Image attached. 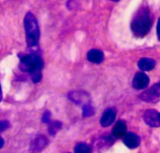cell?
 <instances>
[{"mask_svg": "<svg viewBox=\"0 0 160 153\" xmlns=\"http://www.w3.org/2000/svg\"><path fill=\"white\" fill-rule=\"evenodd\" d=\"M62 127V123L60 122H52L50 125H49V128H48V131H49V134L51 136H54Z\"/></svg>", "mask_w": 160, "mask_h": 153, "instance_id": "cell-15", "label": "cell"}, {"mask_svg": "<svg viewBox=\"0 0 160 153\" xmlns=\"http://www.w3.org/2000/svg\"><path fill=\"white\" fill-rule=\"evenodd\" d=\"M42 65H43V63H42L41 58L36 53L23 56L21 59V63H20L21 70L30 73L31 79L33 82L35 83L39 82L42 78V75H41Z\"/></svg>", "mask_w": 160, "mask_h": 153, "instance_id": "cell-2", "label": "cell"}, {"mask_svg": "<svg viewBox=\"0 0 160 153\" xmlns=\"http://www.w3.org/2000/svg\"><path fill=\"white\" fill-rule=\"evenodd\" d=\"M94 113H95L94 108H93L89 103H88V104H85L84 106H82V116H83L84 118L90 117V116H92Z\"/></svg>", "mask_w": 160, "mask_h": 153, "instance_id": "cell-16", "label": "cell"}, {"mask_svg": "<svg viewBox=\"0 0 160 153\" xmlns=\"http://www.w3.org/2000/svg\"><path fill=\"white\" fill-rule=\"evenodd\" d=\"M3 146H4V140H3V138L0 136V149H1Z\"/></svg>", "mask_w": 160, "mask_h": 153, "instance_id": "cell-19", "label": "cell"}, {"mask_svg": "<svg viewBox=\"0 0 160 153\" xmlns=\"http://www.w3.org/2000/svg\"><path fill=\"white\" fill-rule=\"evenodd\" d=\"M9 127V122L8 121H0V133L7 130Z\"/></svg>", "mask_w": 160, "mask_h": 153, "instance_id": "cell-18", "label": "cell"}, {"mask_svg": "<svg viewBox=\"0 0 160 153\" xmlns=\"http://www.w3.org/2000/svg\"><path fill=\"white\" fill-rule=\"evenodd\" d=\"M87 59L91 63L100 64L103 61V59H104V55H103V52L101 50L94 49V50H91L87 53Z\"/></svg>", "mask_w": 160, "mask_h": 153, "instance_id": "cell-12", "label": "cell"}, {"mask_svg": "<svg viewBox=\"0 0 160 153\" xmlns=\"http://www.w3.org/2000/svg\"><path fill=\"white\" fill-rule=\"evenodd\" d=\"M149 78L144 73H137L133 79V87L136 90H142L146 88L149 84Z\"/></svg>", "mask_w": 160, "mask_h": 153, "instance_id": "cell-8", "label": "cell"}, {"mask_svg": "<svg viewBox=\"0 0 160 153\" xmlns=\"http://www.w3.org/2000/svg\"><path fill=\"white\" fill-rule=\"evenodd\" d=\"M152 25V17L148 7H141L134 15L131 22V29L135 36L142 37L148 34Z\"/></svg>", "mask_w": 160, "mask_h": 153, "instance_id": "cell-1", "label": "cell"}, {"mask_svg": "<svg viewBox=\"0 0 160 153\" xmlns=\"http://www.w3.org/2000/svg\"><path fill=\"white\" fill-rule=\"evenodd\" d=\"M143 121L151 127H159L160 114L155 109H148L143 114Z\"/></svg>", "mask_w": 160, "mask_h": 153, "instance_id": "cell-5", "label": "cell"}, {"mask_svg": "<svg viewBox=\"0 0 160 153\" xmlns=\"http://www.w3.org/2000/svg\"><path fill=\"white\" fill-rule=\"evenodd\" d=\"M68 98L77 105L84 106L90 102V96L83 91H74L68 93Z\"/></svg>", "mask_w": 160, "mask_h": 153, "instance_id": "cell-7", "label": "cell"}, {"mask_svg": "<svg viewBox=\"0 0 160 153\" xmlns=\"http://www.w3.org/2000/svg\"><path fill=\"white\" fill-rule=\"evenodd\" d=\"M114 1H115V0H114Z\"/></svg>", "mask_w": 160, "mask_h": 153, "instance_id": "cell-21", "label": "cell"}, {"mask_svg": "<svg viewBox=\"0 0 160 153\" xmlns=\"http://www.w3.org/2000/svg\"><path fill=\"white\" fill-rule=\"evenodd\" d=\"M2 99V91H1V86H0V101Z\"/></svg>", "mask_w": 160, "mask_h": 153, "instance_id": "cell-20", "label": "cell"}, {"mask_svg": "<svg viewBox=\"0 0 160 153\" xmlns=\"http://www.w3.org/2000/svg\"><path fill=\"white\" fill-rule=\"evenodd\" d=\"M124 143L128 149H136L141 143V138L134 133H127L124 136Z\"/></svg>", "mask_w": 160, "mask_h": 153, "instance_id": "cell-10", "label": "cell"}, {"mask_svg": "<svg viewBox=\"0 0 160 153\" xmlns=\"http://www.w3.org/2000/svg\"><path fill=\"white\" fill-rule=\"evenodd\" d=\"M140 99L147 103H157L160 99V84L156 83L149 90H146L140 95Z\"/></svg>", "mask_w": 160, "mask_h": 153, "instance_id": "cell-4", "label": "cell"}, {"mask_svg": "<svg viewBox=\"0 0 160 153\" xmlns=\"http://www.w3.org/2000/svg\"><path fill=\"white\" fill-rule=\"evenodd\" d=\"M24 29L26 34V43L29 47H34L38 44L39 39L38 23L33 13L28 12L24 17Z\"/></svg>", "mask_w": 160, "mask_h": 153, "instance_id": "cell-3", "label": "cell"}, {"mask_svg": "<svg viewBox=\"0 0 160 153\" xmlns=\"http://www.w3.org/2000/svg\"><path fill=\"white\" fill-rule=\"evenodd\" d=\"M112 136L115 138H121L127 134V124L124 121H118L112 128Z\"/></svg>", "mask_w": 160, "mask_h": 153, "instance_id": "cell-11", "label": "cell"}, {"mask_svg": "<svg viewBox=\"0 0 160 153\" xmlns=\"http://www.w3.org/2000/svg\"><path fill=\"white\" fill-rule=\"evenodd\" d=\"M115 118H116L115 109L114 108H109L102 115V117L100 119V124L102 125V127H108L114 122Z\"/></svg>", "mask_w": 160, "mask_h": 153, "instance_id": "cell-9", "label": "cell"}, {"mask_svg": "<svg viewBox=\"0 0 160 153\" xmlns=\"http://www.w3.org/2000/svg\"><path fill=\"white\" fill-rule=\"evenodd\" d=\"M155 65H156V62H155V60H153L151 58H142L138 63L139 68L142 71L152 70L155 67Z\"/></svg>", "mask_w": 160, "mask_h": 153, "instance_id": "cell-13", "label": "cell"}, {"mask_svg": "<svg viewBox=\"0 0 160 153\" xmlns=\"http://www.w3.org/2000/svg\"><path fill=\"white\" fill-rule=\"evenodd\" d=\"M50 121H51V112L47 110L44 112V114L42 116V122L44 123H48V122H50Z\"/></svg>", "mask_w": 160, "mask_h": 153, "instance_id": "cell-17", "label": "cell"}, {"mask_svg": "<svg viewBox=\"0 0 160 153\" xmlns=\"http://www.w3.org/2000/svg\"><path fill=\"white\" fill-rule=\"evenodd\" d=\"M49 141L45 136H38L30 145L29 152L30 153H40L48 145Z\"/></svg>", "mask_w": 160, "mask_h": 153, "instance_id": "cell-6", "label": "cell"}, {"mask_svg": "<svg viewBox=\"0 0 160 153\" xmlns=\"http://www.w3.org/2000/svg\"><path fill=\"white\" fill-rule=\"evenodd\" d=\"M75 153H92V149L85 143H79L75 147Z\"/></svg>", "mask_w": 160, "mask_h": 153, "instance_id": "cell-14", "label": "cell"}]
</instances>
